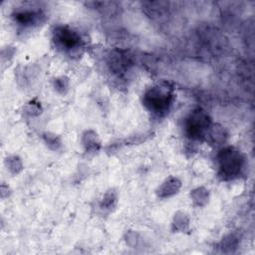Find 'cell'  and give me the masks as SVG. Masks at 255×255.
Here are the masks:
<instances>
[{
	"label": "cell",
	"instance_id": "1",
	"mask_svg": "<svg viewBox=\"0 0 255 255\" xmlns=\"http://www.w3.org/2000/svg\"><path fill=\"white\" fill-rule=\"evenodd\" d=\"M173 101V88L165 82L148 88L142 97L143 106L156 116H163L168 113Z\"/></svg>",
	"mask_w": 255,
	"mask_h": 255
},
{
	"label": "cell",
	"instance_id": "2",
	"mask_svg": "<svg viewBox=\"0 0 255 255\" xmlns=\"http://www.w3.org/2000/svg\"><path fill=\"white\" fill-rule=\"evenodd\" d=\"M218 176L222 180H230L238 177L245 166L244 154L234 146H225L217 153Z\"/></svg>",
	"mask_w": 255,
	"mask_h": 255
},
{
	"label": "cell",
	"instance_id": "3",
	"mask_svg": "<svg viewBox=\"0 0 255 255\" xmlns=\"http://www.w3.org/2000/svg\"><path fill=\"white\" fill-rule=\"evenodd\" d=\"M211 125L212 122L208 114L201 109H196L185 119L184 132L190 139H205Z\"/></svg>",
	"mask_w": 255,
	"mask_h": 255
},
{
	"label": "cell",
	"instance_id": "4",
	"mask_svg": "<svg viewBox=\"0 0 255 255\" xmlns=\"http://www.w3.org/2000/svg\"><path fill=\"white\" fill-rule=\"evenodd\" d=\"M52 41L64 53L74 54L83 48V39L78 32L68 26H57L53 30Z\"/></svg>",
	"mask_w": 255,
	"mask_h": 255
},
{
	"label": "cell",
	"instance_id": "5",
	"mask_svg": "<svg viewBox=\"0 0 255 255\" xmlns=\"http://www.w3.org/2000/svg\"><path fill=\"white\" fill-rule=\"evenodd\" d=\"M13 19L19 27L26 29L42 23L45 19V14L37 7H22L14 12Z\"/></svg>",
	"mask_w": 255,
	"mask_h": 255
},
{
	"label": "cell",
	"instance_id": "6",
	"mask_svg": "<svg viewBox=\"0 0 255 255\" xmlns=\"http://www.w3.org/2000/svg\"><path fill=\"white\" fill-rule=\"evenodd\" d=\"M181 188V181L176 176H169L167 177L156 189V195L159 198H168L176 193Z\"/></svg>",
	"mask_w": 255,
	"mask_h": 255
},
{
	"label": "cell",
	"instance_id": "7",
	"mask_svg": "<svg viewBox=\"0 0 255 255\" xmlns=\"http://www.w3.org/2000/svg\"><path fill=\"white\" fill-rule=\"evenodd\" d=\"M82 143L85 150L89 153L97 152L102 147V141L98 133L93 129H87L82 134Z\"/></svg>",
	"mask_w": 255,
	"mask_h": 255
},
{
	"label": "cell",
	"instance_id": "8",
	"mask_svg": "<svg viewBox=\"0 0 255 255\" xmlns=\"http://www.w3.org/2000/svg\"><path fill=\"white\" fill-rule=\"evenodd\" d=\"M227 137V131L225 128L217 124H212L205 139L213 144H222Z\"/></svg>",
	"mask_w": 255,
	"mask_h": 255
},
{
	"label": "cell",
	"instance_id": "9",
	"mask_svg": "<svg viewBox=\"0 0 255 255\" xmlns=\"http://www.w3.org/2000/svg\"><path fill=\"white\" fill-rule=\"evenodd\" d=\"M190 198L195 206L203 207L209 201V191L204 186H198L191 190Z\"/></svg>",
	"mask_w": 255,
	"mask_h": 255
},
{
	"label": "cell",
	"instance_id": "10",
	"mask_svg": "<svg viewBox=\"0 0 255 255\" xmlns=\"http://www.w3.org/2000/svg\"><path fill=\"white\" fill-rule=\"evenodd\" d=\"M188 227H189L188 216L182 211L175 212L171 222V230L173 232H185L186 230H188Z\"/></svg>",
	"mask_w": 255,
	"mask_h": 255
},
{
	"label": "cell",
	"instance_id": "11",
	"mask_svg": "<svg viewBox=\"0 0 255 255\" xmlns=\"http://www.w3.org/2000/svg\"><path fill=\"white\" fill-rule=\"evenodd\" d=\"M42 139L45 144L52 150H58L62 146V139L61 137L51 131H45L42 133Z\"/></svg>",
	"mask_w": 255,
	"mask_h": 255
},
{
	"label": "cell",
	"instance_id": "12",
	"mask_svg": "<svg viewBox=\"0 0 255 255\" xmlns=\"http://www.w3.org/2000/svg\"><path fill=\"white\" fill-rule=\"evenodd\" d=\"M117 202H118L117 192L114 189H110L105 193L101 201V208L107 211H112L117 206Z\"/></svg>",
	"mask_w": 255,
	"mask_h": 255
},
{
	"label": "cell",
	"instance_id": "13",
	"mask_svg": "<svg viewBox=\"0 0 255 255\" xmlns=\"http://www.w3.org/2000/svg\"><path fill=\"white\" fill-rule=\"evenodd\" d=\"M5 164L7 169L12 173V174H18L19 172L22 171L23 169V162L22 159L18 155H10L6 157L5 159Z\"/></svg>",
	"mask_w": 255,
	"mask_h": 255
},
{
	"label": "cell",
	"instance_id": "14",
	"mask_svg": "<svg viewBox=\"0 0 255 255\" xmlns=\"http://www.w3.org/2000/svg\"><path fill=\"white\" fill-rule=\"evenodd\" d=\"M53 84L55 90L60 94H66V92L69 90V80L64 76L56 78Z\"/></svg>",
	"mask_w": 255,
	"mask_h": 255
},
{
	"label": "cell",
	"instance_id": "15",
	"mask_svg": "<svg viewBox=\"0 0 255 255\" xmlns=\"http://www.w3.org/2000/svg\"><path fill=\"white\" fill-rule=\"evenodd\" d=\"M25 113L27 115H29L30 117H36L38 115L41 114V111H42V108H41V105L39 102H36L35 100H32L30 101L26 106H25V109H24Z\"/></svg>",
	"mask_w": 255,
	"mask_h": 255
},
{
	"label": "cell",
	"instance_id": "16",
	"mask_svg": "<svg viewBox=\"0 0 255 255\" xmlns=\"http://www.w3.org/2000/svg\"><path fill=\"white\" fill-rule=\"evenodd\" d=\"M236 245H237V239L233 235L226 236L220 242V247H222V249H224V250L236 247Z\"/></svg>",
	"mask_w": 255,
	"mask_h": 255
}]
</instances>
